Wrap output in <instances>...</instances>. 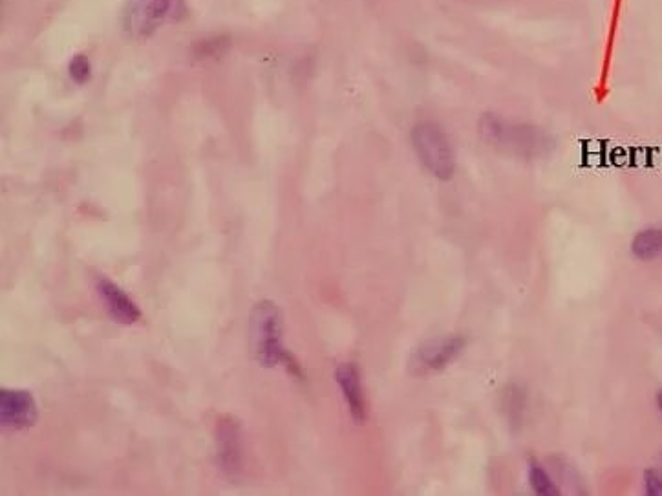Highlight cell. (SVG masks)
Wrapping results in <instances>:
<instances>
[{"mask_svg":"<svg viewBox=\"0 0 662 496\" xmlns=\"http://www.w3.org/2000/svg\"><path fill=\"white\" fill-rule=\"evenodd\" d=\"M251 352L258 365L273 368L284 365L297 378H302L299 363L282 345V313L273 301H260L251 310Z\"/></svg>","mask_w":662,"mask_h":496,"instance_id":"obj_1","label":"cell"},{"mask_svg":"<svg viewBox=\"0 0 662 496\" xmlns=\"http://www.w3.org/2000/svg\"><path fill=\"white\" fill-rule=\"evenodd\" d=\"M480 134L494 149L522 158H538L553 149V140L544 130L524 123H513L500 116H483L480 121Z\"/></svg>","mask_w":662,"mask_h":496,"instance_id":"obj_2","label":"cell"},{"mask_svg":"<svg viewBox=\"0 0 662 496\" xmlns=\"http://www.w3.org/2000/svg\"><path fill=\"white\" fill-rule=\"evenodd\" d=\"M412 145L421 165L434 178L447 182L456 171V156L447 132L432 121H421L412 129Z\"/></svg>","mask_w":662,"mask_h":496,"instance_id":"obj_3","label":"cell"},{"mask_svg":"<svg viewBox=\"0 0 662 496\" xmlns=\"http://www.w3.org/2000/svg\"><path fill=\"white\" fill-rule=\"evenodd\" d=\"M465 348V339L461 335H441L432 337L416 348L410 359V368L414 374L425 376L441 372L461 356Z\"/></svg>","mask_w":662,"mask_h":496,"instance_id":"obj_4","label":"cell"},{"mask_svg":"<svg viewBox=\"0 0 662 496\" xmlns=\"http://www.w3.org/2000/svg\"><path fill=\"white\" fill-rule=\"evenodd\" d=\"M216 460L227 478H240L244 467L242 427L231 414H225L216 423Z\"/></svg>","mask_w":662,"mask_h":496,"instance_id":"obj_5","label":"cell"},{"mask_svg":"<svg viewBox=\"0 0 662 496\" xmlns=\"http://www.w3.org/2000/svg\"><path fill=\"white\" fill-rule=\"evenodd\" d=\"M174 6V0H129L123 11V28L134 39L156 32Z\"/></svg>","mask_w":662,"mask_h":496,"instance_id":"obj_6","label":"cell"},{"mask_svg":"<svg viewBox=\"0 0 662 496\" xmlns=\"http://www.w3.org/2000/svg\"><path fill=\"white\" fill-rule=\"evenodd\" d=\"M0 421L6 429H30L37 421V403L28 390L2 389Z\"/></svg>","mask_w":662,"mask_h":496,"instance_id":"obj_7","label":"cell"},{"mask_svg":"<svg viewBox=\"0 0 662 496\" xmlns=\"http://www.w3.org/2000/svg\"><path fill=\"white\" fill-rule=\"evenodd\" d=\"M335 379L342 392V398L346 401V407L350 410L355 423L366 421V399H364L363 383H361V372L353 363H342L335 370Z\"/></svg>","mask_w":662,"mask_h":496,"instance_id":"obj_8","label":"cell"},{"mask_svg":"<svg viewBox=\"0 0 662 496\" xmlns=\"http://www.w3.org/2000/svg\"><path fill=\"white\" fill-rule=\"evenodd\" d=\"M97 293L105 304L110 319L119 324H134L141 319L138 304L130 299L127 293L108 279H99L96 282Z\"/></svg>","mask_w":662,"mask_h":496,"instance_id":"obj_9","label":"cell"},{"mask_svg":"<svg viewBox=\"0 0 662 496\" xmlns=\"http://www.w3.org/2000/svg\"><path fill=\"white\" fill-rule=\"evenodd\" d=\"M631 253L642 262L662 259V229L650 227L637 233L631 242Z\"/></svg>","mask_w":662,"mask_h":496,"instance_id":"obj_10","label":"cell"},{"mask_svg":"<svg viewBox=\"0 0 662 496\" xmlns=\"http://www.w3.org/2000/svg\"><path fill=\"white\" fill-rule=\"evenodd\" d=\"M527 476H529V486L534 491V495L538 496H558L560 495V489L556 486L553 476L549 475L545 471L544 465L538 464V462H531L529 464V471H527Z\"/></svg>","mask_w":662,"mask_h":496,"instance_id":"obj_11","label":"cell"},{"mask_svg":"<svg viewBox=\"0 0 662 496\" xmlns=\"http://www.w3.org/2000/svg\"><path fill=\"white\" fill-rule=\"evenodd\" d=\"M70 76L74 79L75 83L83 85L86 83L90 76H92V66H90V61L86 59L85 55H75L70 63Z\"/></svg>","mask_w":662,"mask_h":496,"instance_id":"obj_12","label":"cell"},{"mask_svg":"<svg viewBox=\"0 0 662 496\" xmlns=\"http://www.w3.org/2000/svg\"><path fill=\"white\" fill-rule=\"evenodd\" d=\"M644 493L648 496H662V467L648 469L644 473Z\"/></svg>","mask_w":662,"mask_h":496,"instance_id":"obj_13","label":"cell"},{"mask_svg":"<svg viewBox=\"0 0 662 496\" xmlns=\"http://www.w3.org/2000/svg\"><path fill=\"white\" fill-rule=\"evenodd\" d=\"M657 407H659V410L662 412V390L657 394Z\"/></svg>","mask_w":662,"mask_h":496,"instance_id":"obj_14","label":"cell"}]
</instances>
